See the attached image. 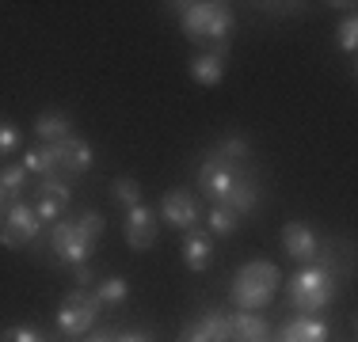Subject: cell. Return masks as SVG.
Wrapping results in <instances>:
<instances>
[{
    "instance_id": "1",
    "label": "cell",
    "mask_w": 358,
    "mask_h": 342,
    "mask_svg": "<svg viewBox=\"0 0 358 342\" xmlns=\"http://www.w3.org/2000/svg\"><path fill=\"white\" fill-rule=\"evenodd\" d=\"M179 27L191 42L202 46H217V57L229 46V31H233V8L229 4H206V0H191L179 4Z\"/></svg>"
},
{
    "instance_id": "2",
    "label": "cell",
    "mask_w": 358,
    "mask_h": 342,
    "mask_svg": "<svg viewBox=\"0 0 358 342\" xmlns=\"http://www.w3.org/2000/svg\"><path fill=\"white\" fill-rule=\"evenodd\" d=\"M103 228H107V221H103V213H96V209L80 213L76 221H54V228H50V247H54V255L62 262L76 267V262H88L92 244L103 236Z\"/></svg>"
},
{
    "instance_id": "3",
    "label": "cell",
    "mask_w": 358,
    "mask_h": 342,
    "mask_svg": "<svg viewBox=\"0 0 358 342\" xmlns=\"http://www.w3.org/2000/svg\"><path fill=\"white\" fill-rule=\"evenodd\" d=\"M278 285H282V274H278L275 262L267 259H252L236 270L233 281V304L241 312H263L271 301H275Z\"/></svg>"
},
{
    "instance_id": "4",
    "label": "cell",
    "mask_w": 358,
    "mask_h": 342,
    "mask_svg": "<svg viewBox=\"0 0 358 342\" xmlns=\"http://www.w3.org/2000/svg\"><path fill=\"white\" fill-rule=\"evenodd\" d=\"M331 297H336V274H331V267L309 262V267H301L289 278V304L301 315L324 312L331 304Z\"/></svg>"
},
{
    "instance_id": "5",
    "label": "cell",
    "mask_w": 358,
    "mask_h": 342,
    "mask_svg": "<svg viewBox=\"0 0 358 342\" xmlns=\"http://www.w3.org/2000/svg\"><path fill=\"white\" fill-rule=\"evenodd\" d=\"M96 315H99V301H96V293L73 289V293L62 301V308H57V327H62L69 339H80V335H88V331H92Z\"/></svg>"
},
{
    "instance_id": "6",
    "label": "cell",
    "mask_w": 358,
    "mask_h": 342,
    "mask_svg": "<svg viewBox=\"0 0 358 342\" xmlns=\"http://www.w3.org/2000/svg\"><path fill=\"white\" fill-rule=\"evenodd\" d=\"M50 149V160H54V175L57 179H73V175H84L92 168V144L80 141V137H65V141H54L46 144Z\"/></svg>"
},
{
    "instance_id": "7",
    "label": "cell",
    "mask_w": 358,
    "mask_h": 342,
    "mask_svg": "<svg viewBox=\"0 0 358 342\" xmlns=\"http://www.w3.org/2000/svg\"><path fill=\"white\" fill-rule=\"evenodd\" d=\"M38 228H42L38 213L31 209L27 202H12L8 213H4V221H0V244L4 247H23V244H31V239L38 236Z\"/></svg>"
},
{
    "instance_id": "8",
    "label": "cell",
    "mask_w": 358,
    "mask_h": 342,
    "mask_svg": "<svg viewBox=\"0 0 358 342\" xmlns=\"http://www.w3.org/2000/svg\"><path fill=\"white\" fill-rule=\"evenodd\" d=\"M241 179V171H236V164H221V160L210 156L206 164L199 168V191L206 194L214 205L225 202V194L233 191V183Z\"/></svg>"
},
{
    "instance_id": "9",
    "label": "cell",
    "mask_w": 358,
    "mask_h": 342,
    "mask_svg": "<svg viewBox=\"0 0 358 342\" xmlns=\"http://www.w3.org/2000/svg\"><path fill=\"white\" fill-rule=\"evenodd\" d=\"M160 217L172 228H179V232H191V228H199V202H194V194H187L176 186V191H168L164 202H160Z\"/></svg>"
},
{
    "instance_id": "10",
    "label": "cell",
    "mask_w": 358,
    "mask_h": 342,
    "mask_svg": "<svg viewBox=\"0 0 358 342\" xmlns=\"http://www.w3.org/2000/svg\"><path fill=\"white\" fill-rule=\"evenodd\" d=\"M282 247H286V255L294 262H317V255H320V239L317 232H313L305 221H289V225L282 228Z\"/></svg>"
},
{
    "instance_id": "11",
    "label": "cell",
    "mask_w": 358,
    "mask_h": 342,
    "mask_svg": "<svg viewBox=\"0 0 358 342\" xmlns=\"http://www.w3.org/2000/svg\"><path fill=\"white\" fill-rule=\"evenodd\" d=\"M69 198H73L69 183H65V179H57V175H46L38 183V205H35L38 221H57L65 213V205H69Z\"/></svg>"
},
{
    "instance_id": "12",
    "label": "cell",
    "mask_w": 358,
    "mask_h": 342,
    "mask_svg": "<svg viewBox=\"0 0 358 342\" xmlns=\"http://www.w3.org/2000/svg\"><path fill=\"white\" fill-rule=\"evenodd\" d=\"M126 244L134 251H145V247L157 244V213L149 205H134L126 209Z\"/></svg>"
},
{
    "instance_id": "13",
    "label": "cell",
    "mask_w": 358,
    "mask_h": 342,
    "mask_svg": "<svg viewBox=\"0 0 358 342\" xmlns=\"http://www.w3.org/2000/svg\"><path fill=\"white\" fill-rule=\"evenodd\" d=\"M183 267L202 274L214 267V236L206 232V228H191V232L183 236Z\"/></svg>"
},
{
    "instance_id": "14",
    "label": "cell",
    "mask_w": 358,
    "mask_h": 342,
    "mask_svg": "<svg viewBox=\"0 0 358 342\" xmlns=\"http://www.w3.org/2000/svg\"><path fill=\"white\" fill-rule=\"evenodd\" d=\"M271 323L255 312H236L229 315V342H267Z\"/></svg>"
},
{
    "instance_id": "15",
    "label": "cell",
    "mask_w": 358,
    "mask_h": 342,
    "mask_svg": "<svg viewBox=\"0 0 358 342\" xmlns=\"http://www.w3.org/2000/svg\"><path fill=\"white\" fill-rule=\"evenodd\" d=\"M278 342H328V323L317 320V315H297L282 327Z\"/></svg>"
},
{
    "instance_id": "16",
    "label": "cell",
    "mask_w": 358,
    "mask_h": 342,
    "mask_svg": "<svg viewBox=\"0 0 358 342\" xmlns=\"http://www.w3.org/2000/svg\"><path fill=\"white\" fill-rule=\"evenodd\" d=\"M255 202H259V186H255L252 179L241 175V179L233 183V191L225 194V202H221V205H225V209H233L236 217H244V213L255 209Z\"/></svg>"
},
{
    "instance_id": "17",
    "label": "cell",
    "mask_w": 358,
    "mask_h": 342,
    "mask_svg": "<svg viewBox=\"0 0 358 342\" xmlns=\"http://www.w3.org/2000/svg\"><path fill=\"white\" fill-rule=\"evenodd\" d=\"M73 130L69 114H62V110H46V114H38L35 122V133L42 137V144H54V141H65Z\"/></svg>"
},
{
    "instance_id": "18",
    "label": "cell",
    "mask_w": 358,
    "mask_h": 342,
    "mask_svg": "<svg viewBox=\"0 0 358 342\" xmlns=\"http://www.w3.org/2000/svg\"><path fill=\"white\" fill-rule=\"evenodd\" d=\"M191 76H194V84H202V88H214V84H221V76H225V65H221V57L214 54V50H206V54H199L191 61Z\"/></svg>"
},
{
    "instance_id": "19",
    "label": "cell",
    "mask_w": 358,
    "mask_h": 342,
    "mask_svg": "<svg viewBox=\"0 0 358 342\" xmlns=\"http://www.w3.org/2000/svg\"><path fill=\"white\" fill-rule=\"evenodd\" d=\"M0 191L8 194V202H15L23 191H27V171H23V164H4L0 168Z\"/></svg>"
},
{
    "instance_id": "20",
    "label": "cell",
    "mask_w": 358,
    "mask_h": 342,
    "mask_svg": "<svg viewBox=\"0 0 358 342\" xmlns=\"http://www.w3.org/2000/svg\"><path fill=\"white\" fill-rule=\"evenodd\" d=\"M199 327H202V335H206L210 342H229V315L217 312V308L199 315Z\"/></svg>"
},
{
    "instance_id": "21",
    "label": "cell",
    "mask_w": 358,
    "mask_h": 342,
    "mask_svg": "<svg viewBox=\"0 0 358 342\" xmlns=\"http://www.w3.org/2000/svg\"><path fill=\"white\" fill-rule=\"evenodd\" d=\"M20 164H23V171H27V175H42V179L54 175V160H50V149H46V144H38V149H27Z\"/></svg>"
},
{
    "instance_id": "22",
    "label": "cell",
    "mask_w": 358,
    "mask_h": 342,
    "mask_svg": "<svg viewBox=\"0 0 358 342\" xmlns=\"http://www.w3.org/2000/svg\"><path fill=\"white\" fill-rule=\"evenodd\" d=\"M206 225H210V236H233L236 225H241V217H236L233 209H225V205H214L210 217H206Z\"/></svg>"
},
{
    "instance_id": "23",
    "label": "cell",
    "mask_w": 358,
    "mask_h": 342,
    "mask_svg": "<svg viewBox=\"0 0 358 342\" xmlns=\"http://www.w3.org/2000/svg\"><path fill=\"white\" fill-rule=\"evenodd\" d=\"M248 152H252V144L244 141V137H225V141L214 149V160H221V164H241Z\"/></svg>"
},
{
    "instance_id": "24",
    "label": "cell",
    "mask_w": 358,
    "mask_h": 342,
    "mask_svg": "<svg viewBox=\"0 0 358 342\" xmlns=\"http://www.w3.org/2000/svg\"><path fill=\"white\" fill-rule=\"evenodd\" d=\"M126 297H130L126 278H107V281H99V289H96V301L99 304H122Z\"/></svg>"
},
{
    "instance_id": "25",
    "label": "cell",
    "mask_w": 358,
    "mask_h": 342,
    "mask_svg": "<svg viewBox=\"0 0 358 342\" xmlns=\"http://www.w3.org/2000/svg\"><path fill=\"white\" fill-rule=\"evenodd\" d=\"M110 191H115V202L118 205H126V209H134V205H141V183L138 179H115V186H110Z\"/></svg>"
},
{
    "instance_id": "26",
    "label": "cell",
    "mask_w": 358,
    "mask_h": 342,
    "mask_svg": "<svg viewBox=\"0 0 358 342\" xmlns=\"http://www.w3.org/2000/svg\"><path fill=\"white\" fill-rule=\"evenodd\" d=\"M0 342H46L38 327H27V323H15V327H4L0 331Z\"/></svg>"
},
{
    "instance_id": "27",
    "label": "cell",
    "mask_w": 358,
    "mask_h": 342,
    "mask_svg": "<svg viewBox=\"0 0 358 342\" xmlns=\"http://www.w3.org/2000/svg\"><path fill=\"white\" fill-rule=\"evenodd\" d=\"M355 46H358V20L351 12V15H343V23H339V50L355 54Z\"/></svg>"
},
{
    "instance_id": "28",
    "label": "cell",
    "mask_w": 358,
    "mask_h": 342,
    "mask_svg": "<svg viewBox=\"0 0 358 342\" xmlns=\"http://www.w3.org/2000/svg\"><path fill=\"white\" fill-rule=\"evenodd\" d=\"M15 144H20V130H15V122H0V156L15 152Z\"/></svg>"
},
{
    "instance_id": "29",
    "label": "cell",
    "mask_w": 358,
    "mask_h": 342,
    "mask_svg": "<svg viewBox=\"0 0 358 342\" xmlns=\"http://www.w3.org/2000/svg\"><path fill=\"white\" fill-rule=\"evenodd\" d=\"M179 342H210L206 335H202V327H199V320L194 323H187L183 331H179Z\"/></svg>"
},
{
    "instance_id": "30",
    "label": "cell",
    "mask_w": 358,
    "mask_h": 342,
    "mask_svg": "<svg viewBox=\"0 0 358 342\" xmlns=\"http://www.w3.org/2000/svg\"><path fill=\"white\" fill-rule=\"evenodd\" d=\"M73 278L80 281V285H88V281H96V274H92L88 262H76V267H73Z\"/></svg>"
},
{
    "instance_id": "31",
    "label": "cell",
    "mask_w": 358,
    "mask_h": 342,
    "mask_svg": "<svg viewBox=\"0 0 358 342\" xmlns=\"http://www.w3.org/2000/svg\"><path fill=\"white\" fill-rule=\"evenodd\" d=\"M115 342H152V335H145V331H122V335H115Z\"/></svg>"
},
{
    "instance_id": "32",
    "label": "cell",
    "mask_w": 358,
    "mask_h": 342,
    "mask_svg": "<svg viewBox=\"0 0 358 342\" xmlns=\"http://www.w3.org/2000/svg\"><path fill=\"white\" fill-rule=\"evenodd\" d=\"M88 342H115V335H107V331H99V335H92Z\"/></svg>"
},
{
    "instance_id": "33",
    "label": "cell",
    "mask_w": 358,
    "mask_h": 342,
    "mask_svg": "<svg viewBox=\"0 0 358 342\" xmlns=\"http://www.w3.org/2000/svg\"><path fill=\"white\" fill-rule=\"evenodd\" d=\"M4 205H8V194H4V191H0V213H4Z\"/></svg>"
}]
</instances>
